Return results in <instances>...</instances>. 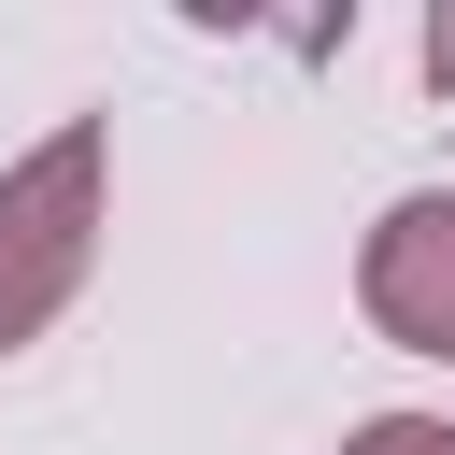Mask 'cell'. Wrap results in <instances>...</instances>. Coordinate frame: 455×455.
<instances>
[{"label": "cell", "instance_id": "1", "mask_svg": "<svg viewBox=\"0 0 455 455\" xmlns=\"http://www.w3.org/2000/svg\"><path fill=\"white\" fill-rule=\"evenodd\" d=\"M100 114H71V128H43L14 171H0V355H28L71 299H85V270H100Z\"/></svg>", "mask_w": 455, "mask_h": 455}, {"label": "cell", "instance_id": "2", "mask_svg": "<svg viewBox=\"0 0 455 455\" xmlns=\"http://www.w3.org/2000/svg\"><path fill=\"white\" fill-rule=\"evenodd\" d=\"M355 299L398 355H455V185H412L384 199L370 256H355Z\"/></svg>", "mask_w": 455, "mask_h": 455}, {"label": "cell", "instance_id": "3", "mask_svg": "<svg viewBox=\"0 0 455 455\" xmlns=\"http://www.w3.org/2000/svg\"><path fill=\"white\" fill-rule=\"evenodd\" d=\"M341 455H455V427H441V412H370Z\"/></svg>", "mask_w": 455, "mask_h": 455}, {"label": "cell", "instance_id": "4", "mask_svg": "<svg viewBox=\"0 0 455 455\" xmlns=\"http://www.w3.org/2000/svg\"><path fill=\"white\" fill-rule=\"evenodd\" d=\"M427 71H441V85H455V14H441V28H427Z\"/></svg>", "mask_w": 455, "mask_h": 455}]
</instances>
